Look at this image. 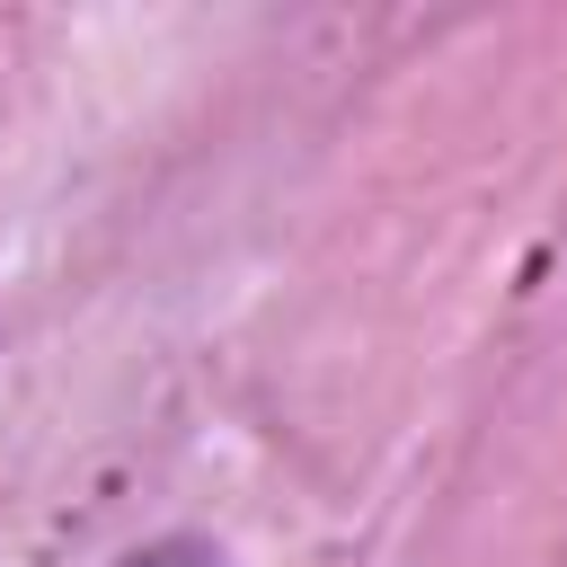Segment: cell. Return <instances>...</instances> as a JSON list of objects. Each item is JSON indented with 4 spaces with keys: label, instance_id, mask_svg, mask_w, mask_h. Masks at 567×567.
Segmentation results:
<instances>
[{
    "label": "cell",
    "instance_id": "6da1fadb",
    "mask_svg": "<svg viewBox=\"0 0 567 567\" xmlns=\"http://www.w3.org/2000/svg\"><path fill=\"white\" fill-rule=\"evenodd\" d=\"M115 567H230V558H221V540H204V532H159V540H133Z\"/></svg>",
    "mask_w": 567,
    "mask_h": 567
}]
</instances>
